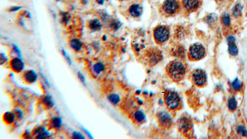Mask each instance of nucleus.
I'll return each instance as SVG.
<instances>
[{"instance_id":"6","label":"nucleus","mask_w":247,"mask_h":139,"mask_svg":"<svg viewBox=\"0 0 247 139\" xmlns=\"http://www.w3.org/2000/svg\"><path fill=\"white\" fill-rule=\"evenodd\" d=\"M203 0H182V6L188 12H194L198 9Z\"/></svg>"},{"instance_id":"16","label":"nucleus","mask_w":247,"mask_h":139,"mask_svg":"<svg viewBox=\"0 0 247 139\" xmlns=\"http://www.w3.org/2000/svg\"><path fill=\"white\" fill-rule=\"evenodd\" d=\"M70 45L74 51H79L81 50L83 44L82 42L80 41V40L78 38H73L70 42Z\"/></svg>"},{"instance_id":"18","label":"nucleus","mask_w":247,"mask_h":139,"mask_svg":"<svg viewBox=\"0 0 247 139\" xmlns=\"http://www.w3.org/2000/svg\"><path fill=\"white\" fill-rule=\"evenodd\" d=\"M51 127L55 129H59L61 127L62 124V120L59 116H55L51 120Z\"/></svg>"},{"instance_id":"33","label":"nucleus","mask_w":247,"mask_h":139,"mask_svg":"<svg viewBox=\"0 0 247 139\" xmlns=\"http://www.w3.org/2000/svg\"><path fill=\"white\" fill-rule=\"evenodd\" d=\"M77 76H78L79 79L80 80V82L85 86V85H86V80H85L84 75L82 73H80V72L79 71L77 73Z\"/></svg>"},{"instance_id":"11","label":"nucleus","mask_w":247,"mask_h":139,"mask_svg":"<svg viewBox=\"0 0 247 139\" xmlns=\"http://www.w3.org/2000/svg\"><path fill=\"white\" fill-rule=\"evenodd\" d=\"M129 14L132 17L137 18L140 17L142 13V8L138 4H133L129 8Z\"/></svg>"},{"instance_id":"4","label":"nucleus","mask_w":247,"mask_h":139,"mask_svg":"<svg viewBox=\"0 0 247 139\" xmlns=\"http://www.w3.org/2000/svg\"><path fill=\"white\" fill-rule=\"evenodd\" d=\"M205 47L200 43L193 44L188 50V58L192 61H198L205 56Z\"/></svg>"},{"instance_id":"38","label":"nucleus","mask_w":247,"mask_h":139,"mask_svg":"<svg viewBox=\"0 0 247 139\" xmlns=\"http://www.w3.org/2000/svg\"><path fill=\"white\" fill-rule=\"evenodd\" d=\"M21 8V7H17V6H16V7H13L12 9H11V10H10V11H11V12L17 11H18V10H19Z\"/></svg>"},{"instance_id":"1","label":"nucleus","mask_w":247,"mask_h":139,"mask_svg":"<svg viewBox=\"0 0 247 139\" xmlns=\"http://www.w3.org/2000/svg\"><path fill=\"white\" fill-rule=\"evenodd\" d=\"M166 72L170 79L174 81L182 80L186 73V67L183 62L179 61H173L168 64Z\"/></svg>"},{"instance_id":"7","label":"nucleus","mask_w":247,"mask_h":139,"mask_svg":"<svg viewBox=\"0 0 247 139\" xmlns=\"http://www.w3.org/2000/svg\"><path fill=\"white\" fill-rule=\"evenodd\" d=\"M192 79L194 84L198 87H203L206 82V75L201 69L195 70L192 74Z\"/></svg>"},{"instance_id":"22","label":"nucleus","mask_w":247,"mask_h":139,"mask_svg":"<svg viewBox=\"0 0 247 139\" xmlns=\"http://www.w3.org/2000/svg\"><path fill=\"white\" fill-rule=\"evenodd\" d=\"M242 11V6L240 3H237L233 8L232 14L235 17H239L241 15Z\"/></svg>"},{"instance_id":"19","label":"nucleus","mask_w":247,"mask_h":139,"mask_svg":"<svg viewBox=\"0 0 247 139\" xmlns=\"http://www.w3.org/2000/svg\"><path fill=\"white\" fill-rule=\"evenodd\" d=\"M107 99L112 105H116L120 102V98L119 95L116 93H111L107 97Z\"/></svg>"},{"instance_id":"20","label":"nucleus","mask_w":247,"mask_h":139,"mask_svg":"<svg viewBox=\"0 0 247 139\" xmlns=\"http://www.w3.org/2000/svg\"><path fill=\"white\" fill-rule=\"evenodd\" d=\"M93 71L97 74H100L105 69V64L101 62H98L93 65Z\"/></svg>"},{"instance_id":"21","label":"nucleus","mask_w":247,"mask_h":139,"mask_svg":"<svg viewBox=\"0 0 247 139\" xmlns=\"http://www.w3.org/2000/svg\"><path fill=\"white\" fill-rule=\"evenodd\" d=\"M229 43V52L232 56H237L239 53V50L235 44V42L228 43Z\"/></svg>"},{"instance_id":"41","label":"nucleus","mask_w":247,"mask_h":139,"mask_svg":"<svg viewBox=\"0 0 247 139\" xmlns=\"http://www.w3.org/2000/svg\"><path fill=\"white\" fill-rule=\"evenodd\" d=\"M120 1H124V0H120Z\"/></svg>"},{"instance_id":"10","label":"nucleus","mask_w":247,"mask_h":139,"mask_svg":"<svg viewBox=\"0 0 247 139\" xmlns=\"http://www.w3.org/2000/svg\"><path fill=\"white\" fill-rule=\"evenodd\" d=\"M23 78L27 84H34L38 80V74L34 70H28L24 72Z\"/></svg>"},{"instance_id":"26","label":"nucleus","mask_w":247,"mask_h":139,"mask_svg":"<svg viewBox=\"0 0 247 139\" xmlns=\"http://www.w3.org/2000/svg\"><path fill=\"white\" fill-rule=\"evenodd\" d=\"M237 131L240 136L246 137L247 136V131L246 128L242 125H239L237 128Z\"/></svg>"},{"instance_id":"24","label":"nucleus","mask_w":247,"mask_h":139,"mask_svg":"<svg viewBox=\"0 0 247 139\" xmlns=\"http://www.w3.org/2000/svg\"><path fill=\"white\" fill-rule=\"evenodd\" d=\"M229 109L231 111H234L237 108V101L234 97L231 98L228 102Z\"/></svg>"},{"instance_id":"9","label":"nucleus","mask_w":247,"mask_h":139,"mask_svg":"<svg viewBox=\"0 0 247 139\" xmlns=\"http://www.w3.org/2000/svg\"><path fill=\"white\" fill-rule=\"evenodd\" d=\"M10 66L13 71L17 73H19L24 69L25 64L21 58L16 57L13 58L10 61Z\"/></svg>"},{"instance_id":"32","label":"nucleus","mask_w":247,"mask_h":139,"mask_svg":"<svg viewBox=\"0 0 247 139\" xmlns=\"http://www.w3.org/2000/svg\"><path fill=\"white\" fill-rule=\"evenodd\" d=\"M14 113H15L16 116L18 118H19V119H22V118H23V117H24V114H23V112L22 111V110H21L16 108V109H15V110H14Z\"/></svg>"},{"instance_id":"13","label":"nucleus","mask_w":247,"mask_h":139,"mask_svg":"<svg viewBox=\"0 0 247 139\" xmlns=\"http://www.w3.org/2000/svg\"><path fill=\"white\" fill-rule=\"evenodd\" d=\"M34 135L35 136V138L43 139V138H47L49 137V136H50V133H49L44 127L40 126L35 129L34 132Z\"/></svg>"},{"instance_id":"36","label":"nucleus","mask_w":247,"mask_h":139,"mask_svg":"<svg viewBox=\"0 0 247 139\" xmlns=\"http://www.w3.org/2000/svg\"><path fill=\"white\" fill-rule=\"evenodd\" d=\"M41 76L42 77V78L43 79V81H44V82L47 84V86L49 87V82H48V80L46 78L45 76H44V75L43 74H42V73H41Z\"/></svg>"},{"instance_id":"17","label":"nucleus","mask_w":247,"mask_h":139,"mask_svg":"<svg viewBox=\"0 0 247 139\" xmlns=\"http://www.w3.org/2000/svg\"><path fill=\"white\" fill-rule=\"evenodd\" d=\"M43 105L48 109H51L54 106V101L53 98L50 95H45L42 98Z\"/></svg>"},{"instance_id":"39","label":"nucleus","mask_w":247,"mask_h":139,"mask_svg":"<svg viewBox=\"0 0 247 139\" xmlns=\"http://www.w3.org/2000/svg\"><path fill=\"white\" fill-rule=\"evenodd\" d=\"M96 1L98 4H101V5H103V4H104V3H105V0H96Z\"/></svg>"},{"instance_id":"23","label":"nucleus","mask_w":247,"mask_h":139,"mask_svg":"<svg viewBox=\"0 0 247 139\" xmlns=\"http://www.w3.org/2000/svg\"><path fill=\"white\" fill-rule=\"evenodd\" d=\"M134 118L137 122L142 123L145 120V116L141 111H137L134 114Z\"/></svg>"},{"instance_id":"40","label":"nucleus","mask_w":247,"mask_h":139,"mask_svg":"<svg viewBox=\"0 0 247 139\" xmlns=\"http://www.w3.org/2000/svg\"><path fill=\"white\" fill-rule=\"evenodd\" d=\"M216 1L218 2L219 3H225L226 1H228V0H216Z\"/></svg>"},{"instance_id":"27","label":"nucleus","mask_w":247,"mask_h":139,"mask_svg":"<svg viewBox=\"0 0 247 139\" xmlns=\"http://www.w3.org/2000/svg\"><path fill=\"white\" fill-rule=\"evenodd\" d=\"M109 26L112 29H113L114 30H117L119 29L120 24L118 21H116L115 19H113L109 22Z\"/></svg>"},{"instance_id":"37","label":"nucleus","mask_w":247,"mask_h":139,"mask_svg":"<svg viewBox=\"0 0 247 139\" xmlns=\"http://www.w3.org/2000/svg\"><path fill=\"white\" fill-rule=\"evenodd\" d=\"M233 42H235V38H234V37H232V36H229V37L227 38V42L228 43Z\"/></svg>"},{"instance_id":"2","label":"nucleus","mask_w":247,"mask_h":139,"mask_svg":"<svg viewBox=\"0 0 247 139\" xmlns=\"http://www.w3.org/2000/svg\"><path fill=\"white\" fill-rule=\"evenodd\" d=\"M181 8L178 0H165L161 4V10L166 16H171L177 14Z\"/></svg>"},{"instance_id":"30","label":"nucleus","mask_w":247,"mask_h":139,"mask_svg":"<svg viewBox=\"0 0 247 139\" xmlns=\"http://www.w3.org/2000/svg\"><path fill=\"white\" fill-rule=\"evenodd\" d=\"M73 138L75 139H85V136L82 133L79 131H74L73 134Z\"/></svg>"},{"instance_id":"15","label":"nucleus","mask_w":247,"mask_h":139,"mask_svg":"<svg viewBox=\"0 0 247 139\" xmlns=\"http://www.w3.org/2000/svg\"><path fill=\"white\" fill-rule=\"evenodd\" d=\"M16 114L14 112L7 111L3 115V120L8 124H10L14 123L16 119Z\"/></svg>"},{"instance_id":"3","label":"nucleus","mask_w":247,"mask_h":139,"mask_svg":"<svg viewBox=\"0 0 247 139\" xmlns=\"http://www.w3.org/2000/svg\"><path fill=\"white\" fill-rule=\"evenodd\" d=\"M153 36L155 42L162 44L167 42L170 38V31L167 26L158 25L153 30Z\"/></svg>"},{"instance_id":"5","label":"nucleus","mask_w":247,"mask_h":139,"mask_svg":"<svg viewBox=\"0 0 247 139\" xmlns=\"http://www.w3.org/2000/svg\"><path fill=\"white\" fill-rule=\"evenodd\" d=\"M164 100L168 108L170 110H178L181 105L180 97L177 93L172 91H169L166 94Z\"/></svg>"},{"instance_id":"14","label":"nucleus","mask_w":247,"mask_h":139,"mask_svg":"<svg viewBox=\"0 0 247 139\" xmlns=\"http://www.w3.org/2000/svg\"><path fill=\"white\" fill-rule=\"evenodd\" d=\"M89 29L93 32L100 30L102 28V24L100 19H93L89 21L88 23Z\"/></svg>"},{"instance_id":"12","label":"nucleus","mask_w":247,"mask_h":139,"mask_svg":"<svg viewBox=\"0 0 247 139\" xmlns=\"http://www.w3.org/2000/svg\"><path fill=\"white\" fill-rule=\"evenodd\" d=\"M192 124L190 120L187 118H181L180 121H179V127L183 133L189 131V130L192 128Z\"/></svg>"},{"instance_id":"8","label":"nucleus","mask_w":247,"mask_h":139,"mask_svg":"<svg viewBox=\"0 0 247 139\" xmlns=\"http://www.w3.org/2000/svg\"><path fill=\"white\" fill-rule=\"evenodd\" d=\"M158 123L161 127L166 129L169 128L172 125V118L166 112H161L158 115Z\"/></svg>"},{"instance_id":"25","label":"nucleus","mask_w":247,"mask_h":139,"mask_svg":"<svg viewBox=\"0 0 247 139\" xmlns=\"http://www.w3.org/2000/svg\"><path fill=\"white\" fill-rule=\"evenodd\" d=\"M217 21V16L215 14H210L206 17V21L209 25H214Z\"/></svg>"},{"instance_id":"35","label":"nucleus","mask_w":247,"mask_h":139,"mask_svg":"<svg viewBox=\"0 0 247 139\" xmlns=\"http://www.w3.org/2000/svg\"><path fill=\"white\" fill-rule=\"evenodd\" d=\"M82 130L83 131V132H85V134H86V135L89 137V138H93V136L92 135V134L88 130H87L85 128H82Z\"/></svg>"},{"instance_id":"31","label":"nucleus","mask_w":247,"mask_h":139,"mask_svg":"<svg viewBox=\"0 0 247 139\" xmlns=\"http://www.w3.org/2000/svg\"><path fill=\"white\" fill-rule=\"evenodd\" d=\"M62 55H63V56H64V58L66 59V61H67V62H68V64H69V65H72V60H71V59H70V56L68 55V54H67V53H66V51L64 50H62Z\"/></svg>"},{"instance_id":"29","label":"nucleus","mask_w":247,"mask_h":139,"mask_svg":"<svg viewBox=\"0 0 247 139\" xmlns=\"http://www.w3.org/2000/svg\"><path fill=\"white\" fill-rule=\"evenodd\" d=\"M232 86H233V88H234V90H237V91L240 90L241 88H242V84L238 79H235L234 81L233 82Z\"/></svg>"},{"instance_id":"34","label":"nucleus","mask_w":247,"mask_h":139,"mask_svg":"<svg viewBox=\"0 0 247 139\" xmlns=\"http://www.w3.org/2000/svg\"><path fill=\"white\" fill-rule=\"evenodd\" d=\"M13 49H14L15 53H16L19 56H21V50H19V48H18L14 44H13Z\"/></svg>"},{"instance_id":"28","label":"nucleus","mask_w":247,"mask_h":139,"mask_svg":"<svg viewBox=\"0 0 247 139\" xmlns=\"http://www.w3.org/2000/svg\"><path fill=\"white\" fill-rule=\"evenodd\" d=\"M222 21L223 24H224V25H225V26H226V27L229 26V25H230V22H231L230 16H229V15L228 14H224V15H223V16H222Z\"/></svg>"}]
</instances>
